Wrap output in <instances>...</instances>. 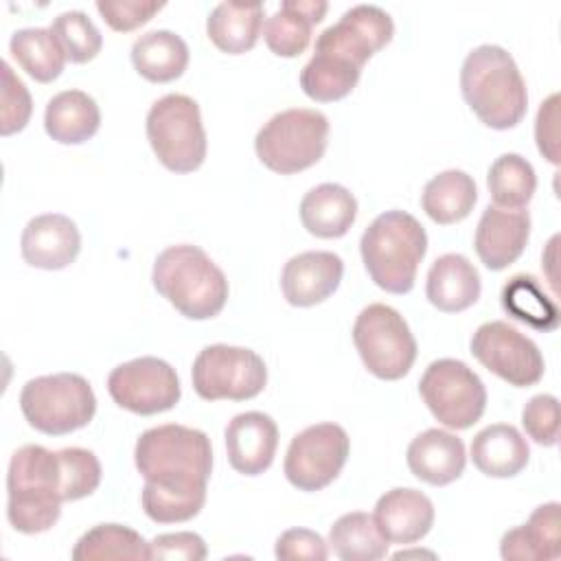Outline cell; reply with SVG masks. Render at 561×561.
Masks as SVG:
<instances>
[{"label": "cell", "mask_w": 561, "mask_h": 561, "mask_svg": "<svg viewBox=\"0 0 561 561\" xmlns=\"http://www.w3.org/2000/svg\"><path fill=\"white\" fill-rule=\"evenodd\" d=\"M131 64L147 81L169 83L184 75L188 66V46L173 31H147L131 46Z\"/></svg>", "instance_id": "83f0119b"}, {"label": "cell", "mask_w": 561, "mask_h": 561, "mask_svg": "<svg viewBox=\"0 0 561 561\" xmlns=\"http://www.w3.org/2000/svg\"><path fill=\"white\" fill-rule=\"evenodd\" d=\"M20 410L37 432L64 436L92 421L96 397L88 379L77 373L42 375L22 386Z\"/></svg>", "instance_id": "8992f818"}, {"label": "cell", "mask_w": 561, "mask_h": 561, "mask_svg": "<svg viewBox=\"0 0 561 561\" xmlns=\"http://www.w3.org/2000/svg\"><path fill=\"white\" fill-rule=\"evenodd\" d=\"M359 70L313 55L300 72V88L309 99L318 103H331L351 94L359 81Z\"/></svg>", "instance_id": "d590c367"}, {"label": "cell", "mask_w": 561, "mask_h": 561, "mask_svg": "<svg viewBox=\"0 0 561 561\" xmlns=\"http://www.w3.org/2000/svg\"><path fill=\"white\" fill-rule=\"evenodd\" d=\"M2 68V123L0 134L11 136L15 131H22L31 118L33 101L26 90V85L15 77L11 66L7 61L0 64Z\"/></svg>", "instance_id": "ab89813d"}, {"label": "cell", "mask_w": 561, "mask_h": 561, "mask_svg": "<svg viewBox=\"0 0 561 561\" xmlns=\"http://www.w3.org/2000/svg\"><path fill=\"white\" fill-rule=\"evenodd\" d=\"M134 462L145 482L162 489L202 491L213 473L210 438L202 430L178 423L149 427L136 440Z\"/></svg>", "instance_id": "3957f363"}, {"label": "cell", "mask_w": 561, "mask_h": 561, "mask_svg": "<svg viewBox=\"0 0 561 561\" xmlns=\"http://www.w3.org/2000/svg\"><path fill=\"white\" fill-rule=\"evenodd\" d=\"M107 392L116 405L142 416L167 412L182 397L175 368L151 355L118 364L107 377Z\"/></svg>", "instance_id": "9a60e30c"}, {"label": "cell", "mask_w": 561, "mask_h": 561, "mask_svg": "<svg viewBox=\"0 0 561 561\" xmlns=\"http://www.w3.org/2000/svg\"><path fill=\"white\" fill-rule=\"evenodd\" d=\"M486 186L493 206L519 210L533 199L537 188V175L533 164L519 153H502L489 169Z\"/></svg>", "instance_id": "e575fe53"}, {"label": "cell", "mask_w": 561, "mask_h": 561, "mask_svg": "<svg viewBox=\"0 0 561 561\" xmlns=\"http://www.w3.org/2000/svg\"><path fill=\"white\" fill-rule=\"evenodd\" d=\"M373 517L390 543L408 546L423 539L434 526V504L416 489L397 486L377 500Z\"/></svg>", "instance_id": "ffe728a7"}, {"label": "cell", "mask_w": 561, "mask_h": 561, "mask_svg": "<svg viewBox=\"0 0 561 561\" xmlns=\"http://www.w3.org/2000/svg\"><path fill=\"white\" fill-rule=\"evenodd\" d=\"M359 252L377 287L388 294H408L427 252V232L410 213L386 210L364 230Z\"/></svg>", "instance_id": "5b68a950"}, {"label": "cell", "mask_w": 561, "mask_h": 561, "mask_svg": "<svg viewBox=\"0 0 561 561\" xmlns=\"http://www.w3.org/2000/svg\"><path fill=\"white\" fill-rule=\"evenodd\" d=\"M263 28L261 2H219L208 20V39L228 55H241L250 50Z\"/></svg>", "instance_id": "f1b7e54d"}, {"label": "cell", "mask_w": 561, "mask_h": 561, "mask_svg": "<svg viewBox=\"0 0 561 561\" xmlns=\"http://www.w3.org/2000/svg\"><path fill=\"white\" fill-rule=\"evenodd\" d=\"M61 478H64V502H75L92 495L101 484V462L94 451L83 447L59 449Z\"/></svg>", "instance_id": "f35d334b"}, {"label": "cell", "mask_w": 561, "mask_h": 561, "mask_svg": "<svg viewBox=\"0 0 561 561\" xmlns=\"http://www.w3.org/2000/svg\"><path fill=\"white\" fill-rule=\"evenodd\" d=\"M11 57L39 83L55 81L66 64V55L50 28H20L9 39Z\"/></svg>", "instance_id": "1f68e13d"}, {"label": "cell", "mask_w": 561, "mask_h": 561, "mask_svg": "<svg viewBox=\"0 0 561 561\" xmlns=\"http://www.w3.org/2000/svg\"><path fill=\"white\" fill-rule=\"evenodd\" d=\"M75 561H107L149 559V543L129 526L123 524H99L83 533L72 548Z\"/></svg>", "instance_id": "836d02e7"}, {"label": "cell", "mask_w": 561, "mask_h": 561, "mask_svg": "<svg viewBox=\"0 0 561 561\" xmlns=\"http://www.w3.org/2000/svg\"><path fill=\"white\" fill-rule=\"evenodd\" d=\"M164 2H140V0H99L96 11L101 18L121 33L134 31L142 24H147Z\"/></svg>", "instance_id": "b9f144b4"}, {"label": "cell", "mask_w": 561, "mask_h": 561, "mask_svg": "<svg viewBox=\"0 0 561 561\" xmlns=\"http://www.w3.org/2000/svg\"><path fill=\"white\" fill-rule=\"evenodd\" d=\"M344 261L335 252L309 250L291 256L280 274V289L289 305L313 307L327 300L342 280Z\"/></svg>", "instance_id": "2e32d148"}, {"label": "cell", "mask_w": 561, "mask_h": 561, "mask_svg": "<svg viewBox=\"0 0 561 561\" xmlns=\"http://www.w3.org/2000/svg\"><path fill=\"white\" fill-rule=\"evenodd\" d=\"M7 519L24 535L50 530L64 504V478L59 451L42 445L20 447L7 471Z\"/></svg>", "instance_id": "6da1fadb"}, {"label": "cell", "mask_w": 561, "mask_h": 561, "mask_svg": "<svg viewBox=\"0 0 561 561\" xmlns=\"http://www.w3.org/2000/svg\"><path fill=\"white\" fill-rule=\"evenodd\" d=\"M280 561H324L329 557L327 541L309 528H289L276 539L274 548Z\"/></svg>", "instance_id": "ee69618b"}, {"label": "cell", "mask_w": 561, "mask_h": 561, "mask_svg": "<svg viewBox=\"0 0 561 561\" xmlns=\"http://www.w3.org/2000/svg\"><path fill=\"white\" fill-rule=\"evenodd\" d=\"M64 55L72 64L92 61L103 46V37L83 11H64L50 24Z\"/></svg>", "instance_id": "74e56055"}, {"label": "cell", "mask_w": 561, "mask_h": 561, "mask_svg": "<svg viewBox=\"0 0 561 561\" xmlns=\"http://www.w3.org/2000/svg\"><path fill=\"white\" fill-rule=\"evenodd\" d=\"M101 125L96 101L83 90L57 92L44 112L46 134L59 145H81L90 140Z\"/></svg>", "instance_id": "4316f807"}, {"label": "cell", "mask_w": 561, "mask_h": 561, "mask_svg": "<svg viewBox=\"0 0 561 561\" xmlns=\"http://www.w3.org/2000/svg\"><path fill=\"white\" fill-rule=\"evenodd\" d=\"M191 379L195 392L206 401H245L263 392L267 368L252 348L210 344L197 353Z\"/></svg>", "instance_id": "8fae6325"}, {"label": "cell", "mask_w": 561, "mask_h": 561, "mask_svg": "<svg viewBox=\"0 0 561 561\" xmlns=\"http://www.w3.org/2000/svg\"><path fill=\"white\" fill-rule=\"evenodd\" d=\"M419 394L432 416L451 430L471 427L486 408L482 379L465 362L451 357L436 359L425 368Z\"/></svg>", "instance_id": "30bf717a"}, {"label": "cell", "mask_w": 561, "mask_h": 561, "mask_svg": "<svg viewBox=\"0 0 561 561\" xmlns=\"http://www.w3.org/2000/svg\"><path fill=\"white\" fill-rule=\"evenodd\" d=\"M357 217L355 195L335 182L309 188L300 202L302 228L320 239L344 237Z\"/></svg>", "instance_id": "cb8c5ba5"}, {"label": "cell", "mask_w": 561, "mask_h": 561, "mask_svg": "<svg viewBox=\"0 0 561 561\" xmlns=\"http://www.w3.org/2000/svg\"><path fill=\"white\" fill-rule=\"evenodd\" d=\"M228 460L243 476H259L270 469L278 447L276 421L265 412H241L224 432Z\"/></svg>", "instance_id": "ac0fdd59"}, {"label": "cell", "mask_w": 561, "mask_h": 561, "mask_svg": "<svg viewBox=\"0 0 561 561\" xmlns=\"http://www.w3.org/2000/svg\"><path fill=\"white\" fill-rule=\"evenodd\" d=\"M351 451L348 434L337 423H316L298 432L285 454L283 471L298 491L329 486L346 465Z\"/></svg>", "instance_id": "7c38bea8"}, {"label": "cell", "mask_w": 561, "mask_h": 561, "mask_svg": "<svg viewBox=\"0 0 561 561\" xmlns=\"http://www.w3.org/2000/svg\"><path fill=\"white\" fill-rule=\"evenodd\" d=\"M140 502L149 519L158 524H180V522L193 519L204 508L206 489L178 491V489H162L151 482H145Z\"/></svg>", "instance_id": "8d00e7d4"}, {"label": "cell", "mask_w": 561, "mask_h": 561, "mask_svg": "<svg viewBox=\"0 0 561 561\" xmlns=\"http://www.w3.org/2000/svg\"><path fill=\"white\" fill-rule=\"evenodd\" d=\"M156 291L191 320L215 318L228 300V278L221 267L197 245L178 243L153 261Z\"/></svg>", "instance_id": "277c9868"}, {"label": "cell", "mask_w": 561, "mask_h": 561, "mask_svg": "<svg viewBox=\"0 0 561 561\" xmlns=\"http://www.w3.org/2000/svg\"><path fill=\"white\" fill-rule=\"evenodd\" d=\"M329 4L322 0H285L263 24L267 48L278 57H298L311 42L313 24L322 22Z\"/></svg>", "instance_id": "d4e9b609"}, {"label": "cell", "mask_w": 561, "mask_h": 561, "mask_svg": "<svg viewBox=\"0 0 561 561\" xmlns=\"http://www.w3.org/2000/svg\"><path fill=\"white\" fill-rule=\"evenodd\" d=\"M559 502L537 506L528 522L502 535L500 554L506 561H552L561 554Z\"/></svg>", "instance_id": "7402d4cb"}, {"label": "cell", "mask_w": 561, "mask_h": 561, "mask_svg": "<svg viewBox=\"0 0 561 561\" xmlns=\"http://www.w3.org/2000/svg\"><path fill=\"white\" fill-rule=\"evenodd\" d=\"M482 283L476 265L456 252L438 256L430 272L425 283V296L427 300L445 313H458L476 305L480 298Z\"/></svg>", "instance_id": "603a6c76"}, {"label": "cell", "mask_w": 561, "mask_h": 561, "mask_svg": "<svg viewBox=\"0 0 561 561\" xmlns=\"http://www.w3.org/2000/svg\"><path fill=\"white\" fill-rule=\"evenodd\" d=\"M392 35L394 22L388 11L377 4H355L318 35L313 53L362 70L377 50L390 44Z\"/></svg>", "instance_id": "5bb4252c"}, {"label": "cell", "mask_w": 561, "mask_h": 561, "mask_svg": "<svg viewBox=\"0 0 561 561\" xmlns=\"http://www.w3.org/2000/svg\"><path fill=\"white\" fill-rule=\"evenodd\" d=\"M460 92L491 129L515 127L528 107L526 81L508 50L495 44L473 48L460 68Z\"/></svg>", "instance_id": "7a4b0ae2"}, {"label": "cell", "mask_w": 561, "mask_h": 561, "mask_svg": "<svg viewBox=\"0 0 561 561\" xmlns=\"http://www.w3.org/2000/svg\"><path fill=\"white\" fill-rule=\"evenodd\" d=\"M405 460L414 478L432 486H445L462 476L467 454L465 443L456 434L430 427L412 438Z\"/></svg>", "instance_id": "44dd1931"}, {"label": "cell", "mask_w": 561, "mask_h": 561, "mask_svg": "<svg viewBox=\"0 0 561 561\" xmlns=\"http://www.w3.org/2000/svg\"><path fill=\"white\" fill-rule=\"evenodd\" d=\"M500 300L502 309L511 318L537 331H554L559 327L557 302L543 291L533 274H515L508 278V283L502 287Z\"/></svg>", "instance_id": "d6a6232c"}, {"label": "cell", "mask_w": 561, "mask_h": 561, "mask_svg": "<svg viewBox=\"0 0 561 561\" xmlns=\"http://www.w3.org/2000/svg\"><path fill=\"white\" fill-rule=\"evenodd\" d=\"M522 425L526 434L543 447L559 440V401L554 394H535L522 410Z\"/></svg>", "instance_id": "60d3db41"}, {"label": "cell", "mask_w": 561, "mask_h": 561, "mask_svg": "<svg viewBox=\"0 0 561 561\" xmlns=\"http://www.w3.org/2000/svg\"><path fill=\"white\" fill-rule=\"evenodd\" d=\"M206 554V541L191 530L164 533L149 541V559L158 561H202Z\"/></svg>", "instance_id": "7bdbcfd3"}, {"label": "cell", "mask_w": 561, "mask_h": 561, "mask_svg": "<svg viewBox=\"0 0 561 561\" xmlns=\"http://www.w3.org/2000/svg\"><path fill=\"white\" fill-rule=\"evenodd\" d=\"M81 250V234L77 224L59 213H46L33 217L20 239L22 259L31 267L64 270Z\"/></svg>", "instance_id": "e0dca14e"}, {"label": "cell", "mask_w": 561, "mask_h": 561, "mask_svg": "<svg viewBox=\"0 0 561 561\" xmlns=\"http://www.w3.org/2000/svg\"><path fill=\"white\" fill-rule=\"evenodd\" d=\"M478 202V188L469 173L460 169H447L434 175L421 195V206L425 215L440 224L449 226L469 217Z\"/></svg>", "instance_id": "f546056e"}, {"label": "cell", "mask_w": 561, "mask_h": 561, "mask_svg": "<svg viewBox=\"0 0 561 561\" xmlns=\"http://www.w3.org/2000/svg\"><path fill=\"white\" fill-rule=\"evenodd\" d=\"M353 342L368 373L386 381L405 377L416 359V340L408 322L383 302H373L357 313Z\"/></svg>", "instance_id": "9c48e42d"}, {"label": "cell", "mask_w": 561, "mask_h": 561, "mask_svg": "<svg viewBox=\"0 0 561 561\" xmlns=\"http://www.w3.org/2000/svg\"><path fill=\"white\" fill-rule=\"evenodd\" d=\"M147 138L156 158L173 173H191L206 160L199 105L186 94H164L147 112Z\"/></svg>", "instance_id": "ba28073f"}, {"label": "cell", "mask_w": 561, "mask_h": 561, "mask_svg": "<svg viewBox=\"0 0 561 561\" xmlns=\"http://www.w3.org/2000/svg\"><path fill=\"white\" fill-rule=\"evenodd\" d=\"M528 443L515 425H486L471 440V460L489 478H513L528 465Z\"/></svg>", "instance_id": "484cf974"}, {"label": "cell", "mask_w": 561, "mask_h": 561, "mask_svg": "<svg viewBox=\"0 0 561 561\" xmlns=\"http://www.w3.org/2000/svg\"><path fill=\"white\" fill-rule=\"evenodd\" d=\"M471 355L493 375L515 388L535 386L543 377L539 346L504 320H491L471 335Z\"/></svg>", "instance_id": "4fadbf2b"}, {"label": "cell", "mask_w": 561, "mask_h": 561, "mask_svg": "<svg viewBox=\"0 0 561 561\" xmlns=\"http://www.w3.org/2000/svg\"><path fill=\"white\" fill-rule=\"evenodd\" d=\"M530 237L528 210H506L486 206L473 237V248L484 267L500 272L515 263Z\"/></svg>", "instance_id": "d6986e66"}, {"label": "cell", "mask_w": 561, "mask_h": 561, "mask_svg": "<svg viewBox=\"0 0 561 561\" xmlns=\"http://www.w3.org/2000/svg\"><path fill=\"white\" fill-rule=\"evenodd\" d=\"M329 543L342 561H379L388 554L390 546L375 517L362 511L337 517L329 530Z\"/></svg>", "instance_id": "4dcf8cb0"}, {"label": "cell", "mask_w": 561, "mask_h": 561, "mask_svg": "<svg viewBox=\"0 0 561 561\" xmlns=\"http://www.w3.org/2000/svg\"><path fill=\"white\" fill-rule=\"evenodd\" d=\"M329 118L309 107L274 114L256 134L259 160L274 173L291 175L313 167L327 151Z\"/></svg>", "instance_id": "52a82bcc"}, {"label": "cell", "mask_w": 561, "mask_h": 561, "mask_svg": "<svg viewBox=\"0 0 561 561\" xmlns=\"http://www.w3.org/2000/svg\"><path fill=\"white\" fill-rule=\"evenodd\" d=\"M557 121H559V94H550L537 112L535 123V138L537 147L552 164L559 162V136H557Z\"/></svg>", "instance_id": "f6af8a7d"}]
</instances>
